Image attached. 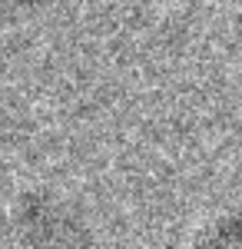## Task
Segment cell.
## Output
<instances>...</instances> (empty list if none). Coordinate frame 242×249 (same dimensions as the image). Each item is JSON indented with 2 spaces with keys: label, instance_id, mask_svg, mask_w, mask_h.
<instances>
[{
  "label": "cell",
  "instance_id": "cell-2",
  "mask_svg": "<svg viewBox=\"0 0 242 249\" xmlns=\"http://www.w3.org/2000/svg\"><path fill=\"white\" fill-rule=\"evenodd\" d=\"M189 249H242V210L223 213L192 236Z\"/></svg>",
  "mask_w": 242,
  "mask_h": 249
},
{
  "label": "cell",
  "instance_id": "cell-1",
  "mask_svg": "<svg viewBox=\"0 0 242 249\" xmlns=\"http://www.w3.org/2000/svg\"><path fill=\"white\" fill-rule=\"evenodd\" d=\"M17 230L27 249H96L86 219L53 193H23L17 203Z\"/></svg>",
  "mask_w": 242,
  "mask_h": 249
}]
</instances>
